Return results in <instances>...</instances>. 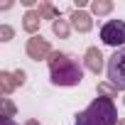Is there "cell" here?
<instances>
[{
  "instance_id": "1",
  "label": "cell",
  "mask_w": 125,
  "mask_h": 125,
  "mask_svg": "<svg viewBox=\"0 0 125 125\" xmlns=\"http://www.w3.org/2000/svg\"><path fill=\"white\" fill-rule=\"evenodd\" d=\"M118 108L113 103V98L108 96H98L93 98V103L81 110L76 115V123L74 125H118Z\"/></svg>"
},
{
  "instance_id": "2",
  "label": "cell",
  "mask_w": 125,
  "mask_h": 125,
  "mask_svg": "<svg viewBox=\"0 0 125 125\" xmlns=\"http://www.w3.org/2000/svg\"><path fill=\"white\" fill-rule=\"evenodd\" d=\"M49 71H52V83L56 86H76L81 81V66L69 54H54L49 59Z\"/></svg>"
},
{
  "instance_id": "3",
  "label": "cell",
  "mask_w": 125,
  "mask_h": 125,
  "mask_svg": "<svg viewBox=\"0 0 125 125\" xmlns=\"http://www.w3.org/2000/svg\"><path fill=\"white\" fill-rule=\"evenodd\" d=\"M105 74H108V81H110L113 88L125 91V47H120V49L113 52V56L108 59Z\"/></svg>"
},
{
  "instance_id": "4",
  "label": "cell",
  "mask_w": 125,
  "mask_h": 125,
  "mask_svg": "<svg viewBox=\"0 0 125 125\" xmlns=\"http://www.w3.org/2000/svg\"><path fill=\"white\" fill-rule=\"evenodd\" d=\"M101 39H103V44L120 49L125 44V22L123 20H108L101 27Z\"/></svg>"
},
{
  "instance_id": "5",
  "label": "cell",
  "mask_w": 125,
  "mask_h": 125,
  "mask_svg": "<svg viewBox=\"0 0 125 125\" xmlns=\"http://www.w3.org/2000/svg\"><path fill=\"white\" fill-rule=\"evenodd\" d=\"M71 20H74V25H76L81 32H88V30H91V17H88V15H83V12H74Z\"/></svg>"
},
{
  "instance_id": "6",
  "label": "cell",
  "mask_w": 125,
  "mask_h": 125,
  "mask_svg": "<svg viewBox=\"0 0 125 125\" xmlns=\"http://www.w3.org/2000/svg\"><path fill=\"white\" fill-rule=\"evenodd\" d=\"M47 52H49L47 42H39V39H32V42H30V54H32L34 59H39V56L47 54Z\"/></svg>"
},
{
  "instance_id": "7",
  "label": "cell",
  "mask_w": 125,
  "mask_h": 125,
  "mask_svg": "<svg viewBox=\"0 0 125 125\" xmlns=\"http://www.w3.org/2000/svg\"><path fill=\"white\" fill-rule=\"evenodd\" d=\"M101 59H103V56H101L98 49H88V69H91V71H96V74L101 71Z\"/></svg>"
},
{
  "instance_id": "8",
  "label": "cell",
  "mask_w": 125,
  "mask_h": 125,
  "mask_svg": "<svg viewBox=\"0 0 125 125\" xmlns=\"http://www.w3.org/2000/svg\"><path fill=\"white\" fill-rule=\"evenodd\" d=\"M93 10H96V12H108V10H110V3H96Z\"/></svg>"
},
{
  "instance_id": "9",
  "label": "cell",
  "mask_w": 125,
  "mask_h": 125,
  "mask_svg": "<svg viewBox=\"0 0 125 125\" xmlns=\"http://www.w3.org/2000/svg\"><path fill=\"white\" fill-rule=\"evenodd\" d=\"M54 32L56 34H66V25L64 22H54Z\"/></svg>"
},
{
  "instance_id": "10",
  "label": "cell",
  "mask_w": 125,
  "mask_h": 125,
  "mask_svg": "<svg viewBox=\"0 0 125 125\" xmlns=\"http://www.w3.org/2000/svg\"><path fill=\"white\" fill-rule=\"evenodd\" d=\"M34 20H37L34 15H27V30H34V25H37Z\"/></svg>"
},
{
  "instance_id": "11",
  "label": "cell",
  "mask_w": 125,
  "mask_h": 125,
  "mask_svg": "<svg viewBox=\"0 0 125 125\" xmlns=\"http://www.w3.org/2000/svg\"><path fill=\"white\" fill-rule=\"evenodd\" d=\"M3 125H15V123H12L10 118H3Z\"/></svg>"
},
{
  "instance_id": "12",
  "label": "cell",
  "mask_w": 125,
  "mask_h": 125,
  "mask_svg": "<svg viewBox=\"0 0 125 125\" xmlns=\"http://www.w3.org/2000/svg\"><path fill=\"white\" fill-rule=\"evenodd\" d=\"M118 125H125V123H118Z\"/></svg>"
}]
</instances>
